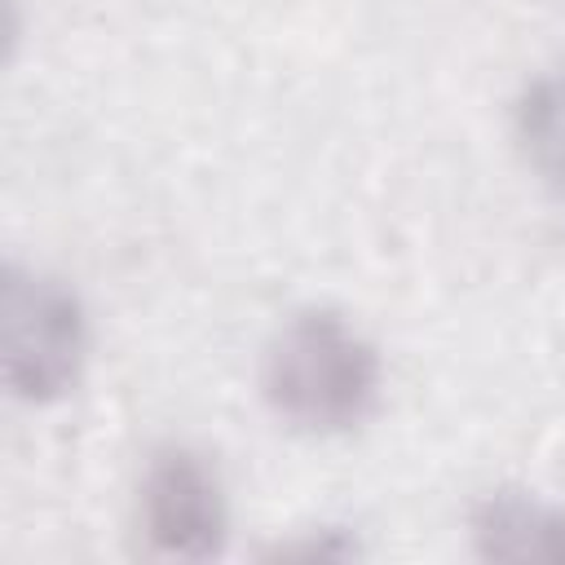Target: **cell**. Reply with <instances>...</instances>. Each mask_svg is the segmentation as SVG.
Segmentation results:
<instances>
[{
  "mask_svg": "<svg viewBox=\"0 0 565 565\" xmlns=\"http://www.w3.org/2000/svg\"><path fill=\"white\" fill-rule=\"evenodd\" d=\"M269 411L309 437H340L380 406L384 371L375 344L331 309H305L278 327L265 349Z\"/></svg>",
  "mask_w": 565,
  "mask_h": 565,
  "instance_id": "obj_1",
  "label": "cell"
},
{
  "mask_svg": "<svg viewBox=\"0 0 565 565\" xmlns=\"http://www.w3.org/2000/svg\"><path fill=\"white\" fill-rule=\"evenodd\" d=\"M278 556H287V561H349V556H358V543L344 530L322 525V534H309L291 547H278Z\"/></svg>",
  "mask_w": 565,
  "mask_h": 565,
  "instance_id": "obj_6",
  "label": "cell"
},
{
  "mask_svg": "<svg viewBox=\"0 0 565 565\" xmlns=\"http://www.w3.org/2000/svg\"><path fill=\"white\" fill-rule=\"evenodd\" d=\"M0 340L4 384L18 402H62L88 362L84 300L53 274L9 265L0 287Z\"/></svg>",
  "mask_w": 565,
  "mask_h": 565,
  "instance_id": "obj_2",
  "label": "cell"
},
{
  "mask_svg": "<svg viewBox=\"0 0 565 565\" xmlns=\"http://www.w3.org/2000/svg\"><path fill=\"white\" fill-rule=\"evenodd\" d=\"M472 547L486 561H565V508L525 490H494L472 512Z\"/></svg>",
  "mask_w": 565,
  "mask_h": 565,
  "instance_id": "obj_4",
  "label": "cell"
},
{
  "mask_svg": "<svg viewBox=\"0 0 565 565\" xmlns=\"http://www.w3.org/2000/svg\"><path fill=\"white\" fill-rule=\"evenodd\" d=\"M141 534L163 561H212L230 539V503L216 468L194 446H159L137 486Z\"/></svg>",
  "mask_w": 565,
  "mask_h": 565,
  "instance_id": "obj_3",
  "label": "cell"
},
{
  "mask_svg": "<svg viewBox=\"0 0 565 565\" xmlns=\"http://www.w3.org/2000/svg\"><path fill=\"white\" fill-rule=\"evenodd\" d=\"M512 132L534 177L556 199H565V71L525 79L512 106Z\"/></svg>",
  "mask_w": 565,
  "mask_h": 565,
  "instance_id": "obj_5",
  "label": "cell"
}]
</instances>
